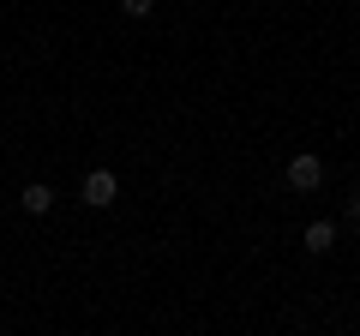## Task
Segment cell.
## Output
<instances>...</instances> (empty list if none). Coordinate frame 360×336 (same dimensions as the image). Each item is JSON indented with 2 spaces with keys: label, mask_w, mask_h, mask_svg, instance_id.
Instances as JSON below:
<instances>
[{
  "label": "cell",
  "mask_w": 360,
  "mask_h": 336,
  "mask_svg": "<svg viewBox=\"0 0 360 336\" xmlns=\"http://www.w3.org/2000/svg\"><path fill=\"white\" fill-rule=\"evenodd\" d=\"M78 198H84L90 210H108V205L120 198V181L108 174V168H90V174H84V186H78Z\"/></svg>",
  "instance_id": "obj_1"
},
{
  "label": "cell",
  "mask_w": 360,
  "mask_h": 336,
  "mask_svg": "<svg viewBox=\"0 0 360 336\" xmlns=\"http://www.w3.org/2000/svg\"><path fill=\"white\" fill-rule=\"evenodd\" d=\"M288 186H295V193H319V186H324V162L312 150L288 156Z\"/></svg>",
  "instance_id": "obj_2"
},
{
  "label": "cell",
  "mask_w": 360,
  "mask_h": 336,
  "mask_svg": "<svg viewBox=\"0 0 360 336\" xmlns=\"http://www.w3.org/2000/svg\"><path fill=\"white\" fill-rule=\"evenodd\" d=\"M18 205H25L30 217H49V210H54V186L49 181H30L25 193H18Z\"/></svg>",
  "instance_id": "obj_3"
},
{
  "label": "cell",
  "mask_w": 360,
  "mask_h": 336,
  "mask_svg": "<svg viewBox=\"0 0 360 336\" xmlns=\"http://www.w3.org/2000/svg\"><path fill=\"white\" fill-rule=\"evenodd\" d=\"M336 246V222H307V252H330Z\"/></svg>",
  "instance_id": "obj_4"
},
{
  "label": "cell",
  "mask_w": 360,
  "mask_h": 336,
  "mask_svg": "<svg viewBox=\"0 0 360 336\" xmlns=\"http://www.w3.org/2000/svg\"><path fill=\"white\" fill-rule=\"evenodd\" d=\"M120 13H127V18H150L156 0H120Z\"/></svg>",
  "instance_id": "obj_5"
},
{
  "label": "cell",
  "mask_w": 360,
  "mask_h": 336,
  "mask_svg": "<svg viewBox=\"0 0 360 336\" xmlns=\"http://www.w3.org/2000/svg\"><path fill=\"white\" fill-rule=\"evenodd\" d=\"M348 222H360V193H354V198H348Z\"/></svg>",
  "instance_id": "obj_6"
}]
</instances>
